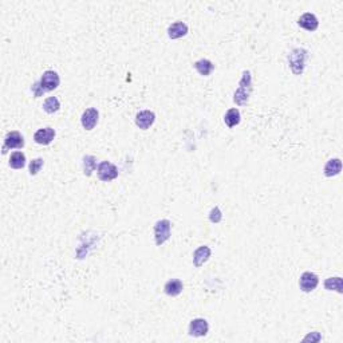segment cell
<instances>
[{
	"label": "cell",
	"mask_w": 343,
	"mask_h": 343,
	"mask_svg": "<svg viewBox=\"0 0 343 343\" xmlns=\"http://www.w3.org/2000/svg\"><path fill=\"white\" fill-rule=\"evenodd\" d=\"M212 255V251L208 245H201L193 252V264L196 268H200L201 265H204L207 263Z\"/></svg>",
	"instance_id": "4fadbf2b"
},
{
	"label": "cell",
	"mask_w": 343,
	"mask_h": 343,
	"mask_svg": "<svg viewBox=\"0 0 343 343\" xmlns=\"http://www.w3.org/2000/svg\"><path fill=\"white\" fill-rule=\"evenodd\" d=\"M188 25L179 20V22H174V23H172V25L168 27V36L173 40L180 39V38H183V36H185V35L188 34Z\"/></svg>",
	"instance_id": "5bb4252c"
},
{
	"label": "cell",
	"mask_w": 343,
	"mask_h": 343,
	"mask_svg": "<svg viewBox=\"0 0 343 343\" xmlns=\"http://www.w3.org/2000/svg\"><path fill=\"white\" fill-rule=\"evenodd\" d=\"M170 229H172V223L168 219L158 220L155 224L156 245L161 247L162 244L170 239Z\"/></svg>",
	"instance_id": "3957f363"
},
{
	"label": "cell",
	"mask_w": 343,
	"mask_h": 343,
	"mask_svg": "<svg viewBox=\"0 0 343 343\" xmlns=\"http://www.w3.org/2000/svg\"><path fill=\"white\" fill-rule=\"evenodd\" d=\"M251 93H252V75H251V71L244 70L241 79L239 82V87H237V90L235 91L234 94V102L237 106L247 105Z\"/></svg>",
	"instance_id": "6da1fadb"
},
{
	"label": "cell",
	"mask_w": 343,
	"mask_h": 343,
	"mask_svg": "<svg viewBox=\"0 0 343 343\" xmlns=\"http://www.w3.org/2000/svg\"><path fill=\"white\" fill-rule=\"evenodd\" d=\"M8 165H10L12 169H23L26 166L25 153H23V152H14V153L11 155Z\"/></svg>",
	"instance_id": "ffe728a7"
},
{
	"label": "cell",
	"mask_w": 343,
	"mask_h": 343,
	"mask_svg": "<svg viewBox=\"0 0 343 343\" xmlns=\"http://www.w3.org/2000/svg\"><path fill=\"white\" fill-rule=\"evenodd\" d=\"M209 331L208 320L204 318H196L190 320L189 323V335L193 338H201L205 337Z\"/></svg>",
	"instance_id": "52a82bcc"
},
{
	"label": "cell",
	"mask_w": 343,
	"mask_h": 343,
	"mask_svg": "<svg viewBox=\"0 0 343 343\" xmlns=\"http://www.w3.org/2000/svg\"><path fill=\"white\" fill-rule=\"evenodd\" d=\"M135 125L138 126L139 129L142 130H148L155 124L156 121V114L155 111L152 110H141L135 114Z\"/></svg>",
	"instance_id": "30bf717a"
},
{
	"label": "cell",
	"mask_w": 343,
	"mask_h": 343,
	"mask_svg": "<svg viewBox=\"0 0 343 343\" xmlns=\"http://www.w3.org/2000/svg\"><path fill=\"white\" fill-rule=\"evenodd\" d=\"M98 120H100V113L95 107H89L83 111V114L80 117V124L83 126V129L86 130H93L98 124Z\"/></svg>",
	"instance_id": "9c48e42d"
},
{
	"label": "cell",
	"mask_w": 343,
	"mask_h": 343,
	"mask_svg": "<svg viewBox=\"0 0 343 343\" xmlns=\"http://www.w3.org/2000/svg\"><path fill=\"white\" fill-rule=\"evenodd\" d=\"M240 121H241V114H240L239 109H236V107L229 109L225 113V115H224V122H225V125L228 126L229 129L237 126L240 124Z\"/></svg>",
	"instance_id": "e0dca14e"
},
{
	"label": "cell",
	"mask_w": 343,
	"mask_h": 343,
	"mask_svg": "<svg viewBox=\"0 0 343 343\" xmlns=\"http://www.w3.org/2000/svg\"><path fill=\"white\" fill-rule=\"evenodd\" d=\"M342 170V161L341 158H331L328 159L326 165H324L323 173L326 177H335L338 176Z\"/></svg>",
	"instance_id": "2e32d148"
},
{
	"label": "cell",
	"mask_w": 343,
	"mask_h": 343,
	"mask_svg": "<svg viewBox=\"0 0 343 343\" xmlns=\"http://www.w3.org/2000/svg\"><path fill=\"white\" fill-rule=\"evenodd\" d=\"M184 290V284L180 279H170L164 286V291L169 296H179Z\"/></svg>",
	"instance_id": "9a60e30c"
},
{
	"label": "cell",
	"mask_w": 343,
	"mask_h": 343,
	"mask_svg": "<svg viewBox=\"0 0 343 343\" xmlns=\"http://www.w3.org/2000/svg\"><path fill=\"white\" fill-rule=\"evenodd\" d=\"M55 135H56L55 130L50 126H47V128H42V129H38L35 132L34 141L38 145H45L46 146V145H50L54 141Z\"/></svg>",
	"instance_id": "8fae6325"
},
{
	"label": "cell",
	"mask_w": 343,
	"mask_h": 343,
	"mask_svg": "<svg viewBox=\"0 0 343 343\" xmlns=\"http://www.w3.org/2000/svg\"><path fill=\"white\" fill-rule=\"evenodd\" d=\"M309 59V51L302 47L293 49L289 54V65L293 75H302L306 69V62Z\"/></svg>",
	"instance_id": "7a4b0ae2"
},
{
	"label": "cell",
	"mask_w": 343,
	"mask_h": 343,
	"mask_svg": "<svg viewBox=\"0 0 343 343\" xmlns=\"http://www.w3.org/2000/svg\"><path fill=\"white\" fill-rule=\"evenodd\" d=\"M324 289L327 291H337L338 293H343V280L341 276L327 278L324 280Z\"/></svg>",
	"instance_id": "d6986e66"
},
{
	"label": "cell",
	"mask_w": 343,
	"mask_h": 343,
	"mask_svg": "<svg viewBox=\"0 0 343 343\" xmlns=\"http://www.w3.org/2000/svg\"><path fill=\"white\" fill-rule=\"evenodd\" d=\"M97 173L98 179L104 183H109L118 177V168L110 161H102L97 166Z\"/></svg>",
	"instance_id": "277c9868"
},
{
	"label": "cell",
	"mask_w": 343,
	"mask_h": 343,
	"mask_svg": "<svg viewBox=\"0 0 343 343\" xmlns=\"http://www.w3.org/2000/svg\"><path fill=\"white\" fill-rule=\"evenodd\" d=\"M59 83H60L59 75H58V73L54 71V70H47V71H45L39 80L40 87L45 90V93L58 89Z\"/></svg>",
	"instance_id": "8992f818"
},
{
	"label": "cell",
	"mask_w": 343,
	"mask_h": 343,
	"mask_svg": "<svg viewBox=\"0 0 343 343\" xmlns=\"http://www.w3.org/2000/svg\"><path fill=\"white\" fill-rule=\"evenodd\" d=\"M25 137L19 132H10L4 137V145H3V155H5L10 149H22L25 146Z\"/></svg>",
	"instance_id": "5b68a950"
},
{
	"label": "cell",
	"mask_w": 343,
	"mask_h": 343,
	"mask_svg": "<svg viewBox=\"0 0 343 343\" xmlns=\"http://www.w3.org/2000/svg\"><path fill=\"white\" fill-rule=\"evenodd\" d=\"M95 168H97V158H95L94 156H83V174H85L86 177H90L95 170Z\"/></svg>",
	"instance_id": "44dd1931"
},
{
	"label": "cell",
	"mask_w": 343,
	"mask_h": 343,
	"mask_svg": "<svg viewBox=\"0 0 343 343\" xmlns=\"http://www.w3.org/2000/svg\"><path fill=\"white\" fill-rule=\"evenodd\" d=\"M209 220H211V223L213 224H219L220 221L223 220V213H221L219 207H214V208L211 209V212H209Z\"/></svg>",
	"instance_id": "cb8c5ba5"
},
{
	"label": "cell",
	"mask_w": 343,
	"mask_h": 343,
	"mask_svg": "<svg viewBox=\"0 0 343 343\" xmlns=\"http://www.w3.org/2000/svg\"><path fill=\"white\" fill-rule=\"evenodd\" d=\"M60 109V102L56 97H49L47 100L43 102V110L47 114H54L58 110Z\"/></svg>",
	"instance_id": "7402d4cb"
},
{
	"label": "cell",
	"mask_w": 343,
	"mask_h": 343,
	"mask_svg": "<svg viewBox=\"0 0 343 343\" xmlns=\"http://www.w3.org/2000/svg\"><path fill=\"white\" fill-rule=\"evenodd\" d=\"M298 25L299 27H302V28H304V30L313 32V31H315L319 27V22H318V18L314 15V14H311V12H306V14H303V15L300 16V18L298 19Z\"/></svg>",
	"instance_id": "7c38bea8"
},
{
	"label": "cell",
	"mask_w": 343,
	"mask_h": 343,
	"mask_svg": "<svg viewBox=\"0 0 343 343\" xmlns=\"http://www.w3.org/2000/svg\"><path fill=\"white\" fill-rule=\"evenodd\" d=\"M31 91H32L35 98H39V97H42V95L45 94V90L40 87L39 82H35L34 85L31 86Z\"/></svg>",
	"instance_id": "d4e9b609"
},
{
	"label": "cell",
	"mask_w": 343,
	"mask_h": 343,
	"mask_svg": "<svg viewBox=\"0 0 343 343\" xmlns=\"http://www.w3.org/2000/svg\"><path fill=\"white\" fill-rule=\"evenodd\" d=\"M43 165H45V159L43 158L32 159L30 165H28V170H30L31 176H36V174L39 173L40 169L43 168Z\"/></svg>",
	"instance_id": "603a6c76"
},
{
	"label": "cell",
	"mask_w": 343,
	"mask_h": 343,
	"mask_svg": "<svg viewBox=\"0 0 343 343\" xmlns=\"http://www.w3.org/2000/svg\"><path fill=\"white\" fill-rule=\"evenodd\" d=\"M319 284V278L318 275L314 274V272H303L300 275V279H299V287L303 292H311L314 290L318 287Z\"/></svg>",
	"instance_id": "ba28073f"
},
{
	"label": "cell",
	"mask_w": 343,
	"mask_h": 343,
	"mask_svg": "<svg viewBox=\"0 0 343 343\" xmlns=\"http://www.w3.org/2000/svg\"><path fill=\"white\" fill-rule=\"evenodd\" d=\"M194 69L197 70V73L203 77H208L212 74L214 70V65L209 59H199L194 62Z\"/></svg>",
	"instance_id": "ac0fdd59"
},
{
	"label": "cell",
	"mask_w": 343,
	"mask_h": 343,
	"mask_svg": "<svg viewBox=\"0 0 343 343\" xmlns=\"http://www.w3.org/2000/svg\"><path fill=\"white\" fill-rule=\"evenodd\" d=\"M322 339V335L318 331H314V333L309 334L307 337H304L303 342H307V341H311V342H319Z\"/></svg>",
	"instance_id": "484cf974"
}]
</instances>
